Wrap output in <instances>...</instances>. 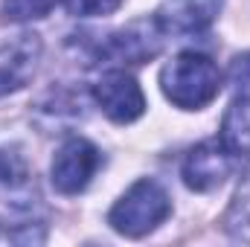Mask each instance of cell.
I'll return each mask as SVG.
<instances>
[{"instance_id":"1","label":"cell","mask_w":250,"mask_h":247,"mask_svg":"<svg viewBox=\"0 0 250 247\" xmlns=\"http://www.w3.org/2000/svg\"><path fill=\"white\" fill-rule=\"evenodd\" d=\"M166 99L184 111H201L221 90V70L204 53H181L160 70Z\"/></svg>"},{"instance_id":"2","label":"cell","mask_w":250,"mask_h":247,"mask_svg":"<svg viewBox=\"0 0 250 247\" xmlns=\"http://www.w3.org/2000/svg\"><path fill=\"white\" fill-rule=\"evenodd\" d=\"M172 212V201L166 189L154 181H137L125 192L123 198L114 204L108 224L128 239H143L154 227H160Z\"/></svg>"},{"instance_id":"3","label":"cell","mask_w":250,"mask_h":247,"mask_svg":"<svg viewBox=\"0 0 250 247\" xmlns=\"http://www.w3.org/2000/svg\"><path fill=\"white\" fill-rule=\"evenodd\" d=\"M99 163H102V154L93 143L82 137H70L53 157V169H50L53 186L62 195H79L82 189H87Z\"/></svg>"},{"instance_id":"4","label":"cell","mask_w":250,"mask_h":247,"mask_svg":"<svg viewBox=\"0 0 250 247\" xmlns=\"http://www.w3.org/2000/svg\"><path fill=\"white\" fill-rule=\"evenodd\" d=\"M93 99L102 108V114L114 123H134L143 117L146 111V96L137 84L134 76H128L125 70H111L102 73L93 84Z\"/></svg>"},{"instance_id":"5","label":"cell","mask_w":250,"mask_h":247,"mask_svg":"<svg viewBox=\"0 0 250 247\" xmlns=\"http://www.w3.org/2000/svg\"><path fill=\"white\" fill-rule=\"evenodd\" d=\"M160 35H163V29L157 26V21H134L125 29L108 35V41L99 47V53L120 64H143L160 53V47H163Z\"/></svg>"},{"instance_id":"6","label":"cell","mask_w":250,"mask_h":247,"mask_svg":"<svg viewBox=\"0 0 250 247\" xmlns=\"http://www.w3.org/2000/svg\"><path fill=\"white\" fill-rule=\"evenodd\" d=\"M41 38L35 32H21L0 44V96L21 90L41 62Z\"/></svg>"},{"instance_id":"7","label":"cell","mask_w":250,"mask_h":247,"mask_svg":"<svg viewBox=\"0 0 250 247\" xmlns=\"http://www.w3.org/2000/svg\"><path fill=\"white\" fill-rule=\"evenodd\" d=\"M224 0H163L154 21L163 35H198L212 26Z\"/></svg>"},{"instance_id":"8","label":"cell","mask_w":250,"mask_h":247,"mask_svg":"<svg viewBox=\"0 0 250 247\" xmlns=\"http://www.w3.org/2000/svg\"><path fill=\"white\" fill-rule=\"evenodd\" d=\"M233 169V157L221 143H201L184 160V184L195 192H212L224 184Z\"/></svg>"},{"instance_id":"9","label":"cell","mask_w":250,"mask_h":247,"mask_svg":"<svg viewBox=\"0 0 250 247\" xmlns=\"http://www.w3.org/2000/svg\"><path fill=\"white\" fill-rule=\"evenodd\" d=\"M218 143L233 160H250V99L236 96L224 111Z\"/></svg>"},{"instance_id":"10","label":"cell","mask_w":250,"mask_h":247,"mask_svg":"<svg viewBox=\"0 0 250 247\" xmlns=\"http://www.w3.org/2000/svg\"><path fill=\"white\" fill-rule=\"evenodd\" d=\"M29 184V166L15 148H0V186L21 189Z\"/></svg>"},{"instance_id":"11","label":"cell","mask_w":250,"mask_h":247,"mask_svg":"<svg viewBox=\"0 0 250 247\" xmlns=\"http://www.w3.org/2000/svg\"><path fill=\"white\" fill-rule=\"evenodd\" d=\"M59 0H3V18L23 23V21H38L47 18L56 9Z\"/></svg>"},{"instance_id":"12","label":"cell","mask_w":250,"mask_h":247,"mask_svg":"<svg viewBox=\"0 0 250 247\" xmlns=\"http://www.w3.org/2000/svg\"><path fill=\"white\" fill-rule=\"evenodd\" d=\"M230 230L236 236L250 239V184L239 189V195H236V204L230 209Z\"/></svg>"},{"instance_id":"13","label":"cell","mask_w":250,"mask_h":247,"mask_svg":"<svg viewBox=\"0 0 250 247\" xmlns=\"http://www.w3.org/2000/svg\"><path fill=\"white\" fill-rule=\"evenodd\" d=\"M70 15L76 18H96V15H111L120 9L123 0H62Z\"/></svg>"},{"instance_id":"14","label":"cell","mask_w":250,"mask_h":247,"mask_svg":"<svg viewBox=\"0 0 250 247\" xmlns=\"http://www.w3.org/2000/svg\"><path fill=\"white\" fill-rule=\"evenodd\" d=\"M230 84H233L236 96L250 99V53H242L230 62Z\"/></svg>"}]
</instances>
